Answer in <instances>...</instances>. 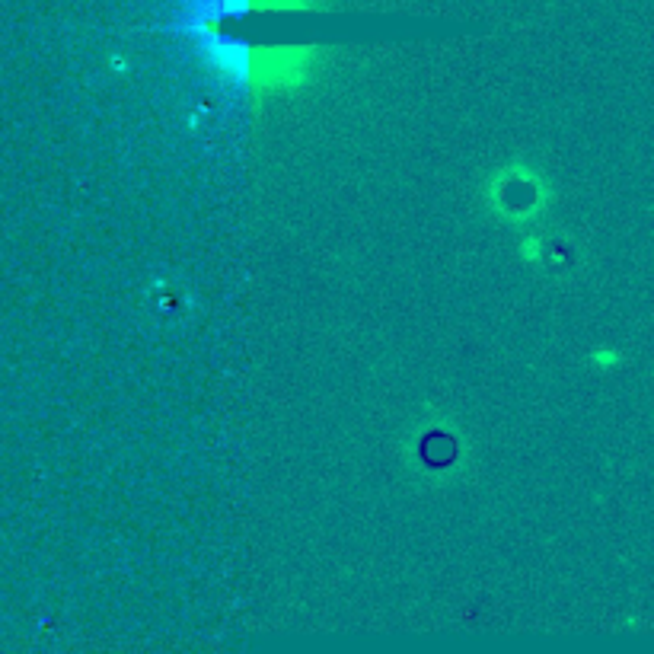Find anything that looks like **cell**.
I'll list each match as a JSON object with an SVG mask.
<instances>
[{
	"instance_id": "3957f363",
	"label": "cell",
	"mask_w": 654,
	"mask_h": 654,
	"mask_svg": "<svg viewBox=\"0 0 654 654\" xmlns=\"http://www.w3.org/2000/svg\"><path fill=\"white\" fill-rule=\"evenodd\" d=\"M594 364H600V367H616L619 364V355L613 348H600V351H594Z\"/></svg>"
},
{
	"instance_id": "6da1fadb",
	"label": "cell",
	"mask_w": 654,
	"mask_h": 654,
	"mask_svg": "<svg viewBox=\"0 0 654 654\" xmlns=\"http://www.w3.org/2000/svg\"><path fill=\"white\" fill-rule=\"evenodd\" d=\"M186 36L195 42L201 61L208 64V71L214 77H221L227 87L240 90V93H253V52H256V45L224 36V32H217V26L189 29Z\"/></svg>"
},
{
	"instance_id": "277c9868",
	"label": "cell",
	"mask_w": 654,
	"mask_h": 654,
	"mask_svg": "<svg viewBox=\"0 0 654 654\" xmlns=\"http://www.w3.org/2000/svg\"><path fill=\"white\" fill-rule=\"evenodd\" d=\"M524 259H530V262H536L540 259V240H524Z\"/></svg>"
},
{
	"instance_id": "7a4b0ae2",
	"label": "cell",
	"mask_w": 654,
	"mask_h": 654,
	"mask_svg": "<svg viewBox=\"0 0 654 654\" xmlns=\"http://www.w3.org/2000/svg\"><path fill=\"white\" fill-rule=\"evenodd\" d=\"M313 45H256L253 52V93L294 90L313 71Z\"/></svg>"
}]
</instances>
